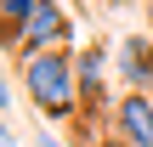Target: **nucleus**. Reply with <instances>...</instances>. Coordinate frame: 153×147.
I'll use <instances>...</instances> for the list:
<instances>
[{"mask_svg":"<svg viewBox=\"0 0 153 147\" xmlns=\"http://www.w3.org/2000/svg\"><path fill=\"white\" fill-rule=\"evenodd\" d=\"M23 91L28 102L51 119V125H74L85 113V96H79V68H74V51H28L23 57Z\"/></svg>","mask_w":153,"mask_h":147,"instance_id":"1","label":"nucleus"},{"mask_svg":"<svg viewBox=\"0 0 153 147\" xmlns=\"http://www.w3.org/2000/svg\"><path fill=\"white\" fill-rule=\"evenodd\" d=\"M68 40H74V17H68V6H62V0H40L34 17L23 23V34H17L11 51H62Z\"/></svg>","mask_w":153,"mask_h":147,"instance_id":"2","label":"nucleus"},{"mask_svg":"<svg viewBox=\"0 0 153 147\" xmlns=\"http://www.w3.org/2000/svg\"><path fill=\"white\" fill-rule=\"evenodd\" d=\"M114 74H119L125 91L153 96V34H125L114 45Z\"/></svg>","mask_w":153,"mask_h":147,"instance_id":"3","label":"nucleus"},{"mask_svg":"<svg viewBox=\"0 0 153 147\" xmlns=\"http://www.w3.org/2000/svg\"><path fill=\"white\" fill-rule=\"evenodd\" d=\"M74 68H79V96H85V113H91V130L108 108V45H85L74 51Z\"/></svg>","mask_w":153,"mask_h":147,"instance_id":"4","label":"nucleus"},{"mask_svg":"<svg viewBox=\"0 0 153 147\" xmlns=\"http://www.w3.org/2000/svg\"><path fill=\"white\" fill-rule=\"evenodd\" d=\"M114 136L125 147H153V96L125 91V96L114 102Z\"/></svg>","mask_w":153,"mask_h":147,"instance_id":"5","label":"nucleus"},{"mask_svg":"<svg viewBox=\"0 0 153 147\" xmlns=\"http://www.w3.org/2000/svg\"><path fill=\"white\" fill-rule=\"evenodd\" d=\"M34 6H40V0H0V17H6V51L17 45V34H23V23L34 17Z\"/></svg>","mask_w":153,"mask_h":147,"instance_id":"6","label":"nucleus"},{"mask_svg":"<svg viewBox=\"0 0 153 147\" xmlns=\"http://www.w3.org/2000/svg\"><path fill=\"white\" fill-rule=\"evenodd\" d=\"M34 147H62V136H57V130H40V136H34Z\"/></svg>","mask_w":153,"mask_h":147,"instance_id":"7","label":"nucleus"},{"mask_svg":"<svg viewBox=\"0 0 153 147\" xmlns=\"http://www.w3.org/2000/svg\"><path fill=\"white\" fill-rule=\"evenodd\" d=\"M0 147H17V130L11 125H0Z\"/></svg>","mask_w":153,"mask_h":147,"instance_id":"8","label":"nucleus"},{"mask_svg":"<svg viewBox=\"0 0 153 147\" xmlns=\"http://www.w3.org/2000/svg\"><path fill=\"white\" fill-rule=\"evenodd\" d=\"M142 11H148V34H153V0H142Z\"/></svg>","mask_w":153,"mask_h":147,"instance_id":"9","label":"nucleus"},{"mask_svg":"<svg viewBox=\"0 0 153 147\" xmlns=\"http://www.w3.org/2000/svg\"><path fill=\"white\" fill-rule=\"evenodd\" d=\"M97 147H125V142H119V136H114V142H97Z\"/></svg>","mask_w":153,"mask_h":147,"instance_id":"10","label":"nucleus"}]
</instances>
